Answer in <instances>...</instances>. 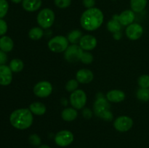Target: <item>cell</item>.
I'll return each mask as SVG.
<instances>
[{
    "mask_svg": "<svg viewBox=\"0 0 149 148\" xmlns=\"http://www.w3.org/2000/svg\"><path fill=\"white\" fill-rule=\"evenodd\" d=\"M104 16L100 9L93 7L87 9L82 13L80 23L82 28L88 31L97 30L103 24Z\"/></svg>",
    "mask_w": 149,
    "mask_h": 148,
    "instance_id": "cell-1",
    "label": "cell"
},
{
    "mask_svg": "<svg viewBox=\"0 0 149 148\" xmlns=\"http://www.w3.org/2000/svg\"><path fill=\"white\" fill-rule=\"evenodd\" d=\"M33 113L28 108L15 110L10 116V121L12 126L20 130L29 129L33 123Z\"/></svg>",
    "mask_w": 149,
    "mask_h": 148,
    "instance_id": "cell-2",
    "label": "cell"
},
{
    "mask_svg": "<svg viewBox=\"0 0 149 148\" xmlns=\"http://www.w3.org/2000/svg\"><path fill=\"white\" fill-rule=\"evenodd\" d=\"M110 107L111 106L109 102L103 97H97L93 106L95 114L97 117L108 121L113 119V114L111 112Z\"/></svg>",
    "mask_w": 149,
    "mask_h": 148,
    "instance_id": "cell-3",
    "label": "cell"
},
{
    "mask_svg": "<svg viewBox=\"0 0 149 148\" xmlns=\"http://www.w3.org/2000/svg\"><path fill=\"white\" fill-rule=\"evenodd\" d=\"M36 20L41 28L45 29L49 28L55 21V13L51 9L45 8L38 13Z\"/></svg>",
    "mask_w": 149,
    "mask_h": 148,
    "instance_id": "cell-4",
    "label": "cell"
},
{
    "mask_svg": "<svg viewBox=\"0 0 149 148\" xmlns=\"http://www.w3.org/2000/svg\"><path fill=\"white\" fill-rule=\"evenodd\" d=\"M68 40L63 36H57L51 39L48 42V47L52 52L61 53L65 52L68 47Z\"/></svg>",
    "mask_w": 149,
    "mask_h": 148,
    "instance_id": "cell-5",
    "label": "cell"
},
{
    "mask_svg": "<svg viewBox=\"0 0 149 148\" xmlns=\"http://www.w3.org/2000/svg\"><path fill=\"white\" fill-rule=\"evenodd\" d=\"M70 102L73 107L77 110L83 108L87 102V95L81 89L76 90L70 96Z\"/></svg>",
    "mask_w": 149,
    "mask_h": 148,
    "instance_id": "cell-6",
    "label": "cell"
},
{
    "mask_svg": "<svg viewBox=\"0 0 149 148\" xmlns=\"http://www.w3.org/2000/svg\"><path fill=\"white\" fill-rule=\"evenodd\" d=\"M83 49L77 44H72L68 46L65 51L64 57L65 59L69 62H78L81 59V55L83 54Z\"/></svg>",
    "mask_w": 149,
    "mask_h": 148,
    "instance_id": "cell-7",
    "label": "cell"
},
{
    "mask_svg": "<svg viewBox=\"0 0 149 148\" xmlns=\"http://www.w3.org/2000/svg\"><path fill=\"white\" fill-rule=\"evenodd\" d=\"M52 86L49 81H42L37 83L33 87V93L41 98L47 97L52 94Z\"/></svg>",
    "mask_w": 149,
    "mask_h": 148,
    "instance_id": "cell-8",
    "label": "cell"
},
{
    "mask_svg": "<svg viewBox=\"0 0 149 148\" xmlns=\"http://www.w3.org/2000/svg\"><path fill=\"white\" fill-rule=\"evenodd\" d=\"M74 141V135L70 131L63 130L58 132L55 137L56 145L60 147H66L71 145Z\"/></svg>",
    "mask_w": 149,
    "mask_h": 148,
    "instance_id": "cell-9",
    "label": "cell"
},
{
    "mask_svg": "<svg viewBox=\"0 0 149 148\" xmlns=\"http://www.w3.org/2000/svg\"><path fill=\"white\" fill-rule=\"evenodd\" d=\"M133 126V120L131 118L126 115H122L117 118L113 122V126L120 132L129 131Z\"/></svg>",
    "mask_w": 149,
    "mask_h": 148,
    "instance_id": "cell-10",
    "label": "cell"
},
{
    "mask_svg": "<svg viewBox=\"0 0 149 148\" xmlns=\"http://www.w3.org/2000/svg\"><path fill=\"white\" fill-rule=\"evenodd\" d=\"M135 17V13L132 10H125L120 15H114L113 16V19L118 20L122 26H129L133 23Z\"/></svg>",
    "mask_w": 149,
    "mask_h": 148,
    "instance_id": "cell-11",
    "label": "cell"
},
{
    "mask_svg": "<svg viewBox=\"0 0 149 148\" xmlns=\"http://www.w3.org/2000/svg\"><path fill=\"white\" fill-rule=\"evenodd\" d=\"M143 28L138 23H132L126 28V35L130 40H138L142 36Z\"/></svg>",
    "mask_w": 149,
    "mask_h": 148,
    "instance_id": "cell-12",
    "label": "cell"
},
{
    "mask_svg": "<svg viewBox=\"0 0 149 148\" xmlns=\"http://www.w3.org/2000/svg\"><path fill=\"white\" fill-rule=\"evenodd\" d=\"M97 39L92 35H85L81 38L79 41V46L83 50H93L97 46Z\"/></svg>",
    "mask_w": 149,
    "mask_h": 148,
    "instance_id": "cell-13",
    "label": "cell"
},
{
    "mask_svg": "<svg viewBox=\"0 0 149 148\" xmlns=\"http://www.w3.org/2000/svg\"><path fill=\"white\" fill-rule=\"evenodd\" d=\"M13 71L6 65H0V85L8 86L13 80Z\"/></svg>",
    "mask_w": 149,
    "mask_h": 148,
    "instance_id": "cell-14",
    "label": "cell"
},
{
    "mask_svg": "<svg viewBox=\"0 0 149 148\" xmlns=\"http://www.w3.org/2000/svg\"><path fill=\"white\" fill-rule=\"evenodd\" d=\"M76 78L77 81L81 84H88L93 81L94 75L90 70L81 69L77 73Z\"/></svg>",
    "mask_w": 149,
    "mask_h": 148,
    "instance_id": "cell-15",
    "label": "cell"
},
{
    "mask_svg": "<svg viewBox=\"0 0 149 148\" xmlns=\"http://www.w3.org/2000/svg\"><path fill=\"white\" fill-rule=\"evenodd\" d=\"M106 99L111 102H121L125 99V94L121 90H111L106 94Z\"/></svg>",
    "mask_w": 149,
    "mask_h": 148,
    "instance_id": "cell-16",
    "label": "cell"
},
{
    "mask_svg": "<svg viewBox=\"0 0 149 148\" xmlns=\"http://www.w3.org/2000/svg\"><path fill=\"white\" fill-rule=\"evenodd\" d=\"M42 0H23V8L27 12H35L39 10L42 6Z\"/></svg>",
    "mask_w": 149,
    "mask_h": 148,
    "instance_id": "cell-17",
    "label": "cell"
},
{
    "mask_svg": "<svg viewBox=\"0 0 149 148\" xmlns=\"http://www.w3.org/2000/svg\"><path fill=\"white\" fill-rule=\"evenodd\" d=\"M14 47L13 39L7 36H3L0 38V49L4 52H10Z\"/></svg>",
    "mask_w": 149,
    "mask_h": 148,
    "instance_id": "cell-18",
    "label": "cell"
},
{
    "mask_svg": "<svg viewBox=\"0 0 149 148\" xmlns=\"http://www.w3.org/2000/svg\"><path fill=\"white\" fill-rule=\"evenodd\" d=\"M78 115L77 110L72 107H68V108L64 109L61 113V117L65 121L71 122L75 120Z\"/></svg>",
    "mask_w": 149,
    "mask_h": 148,
    "instance_id": "cell-19",
    "label": "cell"
},
{
    "mask_svg": "<svg viewBox=\"0 0 149 148\" xmlns=\"http://www.w3.org/2000/svg\"><path fill=\"white\" fill-rule=\"evenodd\" d=\"M29 110L33 114L36 115H43L46 113L47 108L46 106L43 103L36 102H33L30 104Z\"/></svg>",
    "mask_w": 149,
    "mask_h": 148,
    "instance_id": "cell-20",
    "label": "cell"
},
{
    "mask_svg": "<svg viewBox=\"0 0 149 148\" xmlns=\"http://www.w3.org/2000/svg\"><path fill=\"white\" fill-rule=\"evenodd\" d=\"M148 0H130L131 10L134 12H141L146 8Z\"/></svg>",
    "mask_w": 149,
    "mask_h": 148,
    "instance_id": "cell-21",
    "label": "cell"
},
{
    "mask_svg": "<svg viewBox=\"0 0 149 148\" xmlns=\"http://www.w3.org/2000/svg\"><path fill=\"white\" fill-rule=\"evenodd\" d=\"M44 35V31L41 28H32L29 32V36L32 40H39Z\"/></svg>",
    "mask_w": 149,
    "mask_h": 148,
    "instance_id": "cell-22",
    "label": "cell"
},
{
    "mask_svg": "<svg viewBox=\"0 0 149 148\" xmlns=\"http://www.w3.org/2000/svg\"><path fill=\"white\" fill-rule=\"evenodd\" d=\"M13 72L18 73L20 72L23 69L24 64L23 62L20 59H14L11 60L10 62V66H9Z\"/></svg>",
    "mask_w": 149,
    "mask_h": 148,
    "instance_id": "cell-23",
    "label": "cell"
},
{
    "mask_svg": "<svg viewBox=\"0 0 149 148\" xmlns=\"http://www.w3.org/2000/svg\"><path fill=\"white\" fill-rule=\"evenodd\" d=\"M122 28V25L120 24L118 20L112 19V20H109L107 23V29L111 33H116V32H119Z\"/></svg>",
    "mask_w": 149,
    "mask_h": 148,
    "instance_id": "cell-24",
    "label": "cell"
},
{
    "mask_svg": "<svg viewBox=\"0 0 149 148\" xmlns=\"http://www.w3.org/2000/svg\"><path fill=\"white\" fill-rule=\"evenodd\" d=\"M81 35H82V33L79 30H74L68 33L67 39H68V41L74 44H76L77 42L80 41Z\"/></svg>",
    "mask_w": 149,
    "mask_h": 148,
    "instance_id": "cell-25",
    "label": "cell"
},
{
    "mask_svg": "<svg viewBox=\"0 0 149 148\" xmlns=\"http://www.w3.org/2000/svg\"><path fill=\"white\" fill-rule=\"evenodd\" d=\"M137 98L143 102L149 101V89L141 88L137 91Z\"/></svg>",
    "mask_w": 149,
    "mask_h": 148,
    "instance_id": "cell-26",
    "label": "cell"
},
{
    "mask_svg": "<svg viewBox=\"0 0 149 148\" xmlns=\"http://www.w3.org/2000/svg\"><path fill=\"white\" fill-rule=\"evenodd\" d=\"M138 83L141 88L149 89V75L144 74L141 75L138 78Z\"/></svg>",
    "mask_w": 149,
    "mask_h": 148,
    "instance_id": "cell-27",
    "label": "cell"
},
{
    "mask_svg": "<svg viewBox=\"0 0 149 148\" xmlns=\"http://www.w3.org/2000/svg\"><path fill=\"white\" fill-rule=\"evenodd\" d=\"M9 10V4L7 0H0V19L7 15Z\"/></svg>",
    "mask_w": 149,
    "mask_h": 148,
    "instance_id": "cell-28",
    "label": "cell"
},
{
    "mask_svg": "<svg viewBox=\"0 0 149 148\" xmlns=\"http://www.w3.org/2000/svg\"><path fill=\"white\" fill-rule=\"evenodd\" d=\"M78 81L75 79H71L67 82L66 85H65V89L69 92H73V91H76L77 89L78 88Z\"/></svg>",
    "mask_w": 149,
    "mask_h": 148,
    "instance_id": "cell-29",
    "label": "cell"
},
{
    "mask_svg": "<svg viewBox=\"0 0 149 148\" xmlns=\"http://www.w3.org/2000/svg\"><path fill=\"white\" fill-rule=\"evenodd\" d=\"M54 2L58 8L65 9L71 5V0H54Z\"/></svg>",
    "mask_w": 149,
    "mask_h": 148,
    "instance_id": "cell-30",
    "label": "cell"
},
{
    "mask_svg": "<svg viewBox=\"0 0 149 148\" xmlns=\"http://www.w3.org/2000/svg\"><path fill=\"white\" fill-rule=\"evenodd\" d=\"M80 60L84 64H90L93 60V56L90 52H83Z\"/></svg>",
    "mask_w": 149,
    "mask_h": 148,
    "instance_id": "cell-31",
    "label": "cell"
},
{
    "mask_svg": "<svg viewBox=\"0 0 149 148\" xmlns=\"http://www.w3.org/2000/svg\"><path fill=\"white\" fill-rule=\"evenodd\" d=\"M29 142L33 146H39L41 143V139L38 135L32 134L29 137Z\"/></svg>",
    "mask_w": 149,
    "mask_h": 148,
    "instance_id": "cell-32",
    "label": "cell"
},
{
    "mask_svg": "<svg viewBox=\"0 0 149 148\" xmlns=\"http://www.w3.org/2000/svg\"><path fill=\"white\" fill-rule=\"evenodd\" d=\"M7 31V24L4 20L0 19V36H4Z\"/></svg>",
    "mask_w": 149,
    "mask_h": 148,
    "instance_id": "cell-33",
    "label": "cell"
},
{
    "mask_svg": "<svg viewBox=\"0 0 149 148\" xmlns=\"http://www.w3.org/2000/svg\"><path fill=\"white\" fill-rule=\"evenodd\" d=\"M83 5L87 9H90L94 7L95 4V0H82Z\"/></svg>",
    "mask_w": 149,
    "mask_h": 148,
    "instance_id": "cell-34",
    "label": "cell"
},
{
    "mask_svg": "<svg viewBox=\"0 0 149 148\" xmlns=\"http://www.w3.org/2000/svg\"><path fill=\"white\" fill-rule=\"evenodd\" d=\"M7 61V56L6 55V52H3L0 49V65H5Z\"/></svg>",
    "mask_w": 149,
    "mask_h": 148,
    "instance_id": "cell-35",
    "label": "cell"
},
{
    "mask_svg": "<svg viewBox=\"0 0 149 148\" xmlns=\"http://www.w3.org/2000/svg\"><path fill=\"white\" fill-rule=\"evenodd\" d=\"M83 115L85 118H90L92 116V112L89 108H85L83 111Z\"/></svg>",
    "mask_w": 149,
    "mask_h": 148,
    "instance_id": "cell-36",
    "label": "cell"
},
{
    "mask_svg": "<svg viewBox=\"0 0 149 148\" xmlns=\"http://www.w3.org/2000/svg\"><path fill=\"white\" fill-rule=\"evenodd\" d=\"M121 36H122V34H121L120 31L116 32V33H113V38H114L116 40H119L121 38Z\"/></svg>",
    "mask_w": 149,
    "mask_h": 148,
    "instance_id": "cell-37",
    "label": "cell"
},
{
    "mask_svg": "<svg viewBox=\"0 0 149 148\" xmlns=\"http://www.w3.org/2000/svg\"><path fill=\"white\" fill-rule=\"evenodd\" d=\"M11 1H13V3H15V4H19V3L23 1V0H11Z\"/></svg>",
    "mask_w": 149,
    "mask_h": 148,
    "instance_id": "cell-38",
    "label": "cell"
},
{
    "mask_svg": "<svg viewBox=\"0 0 149 148\" xmlns=\"http://www.w3.org/2000/svg\"><path fill=\"white\" fill-rule=\"evenodd\" d=\"M39 148H51L50 147H49L48 145H41L40 147H39Z\"/></svg>",
    "mask_w": 149,
    "mask_h": 148,
    "instance_id": "cell-39",
    "label": "cell"
}]
</instances>
